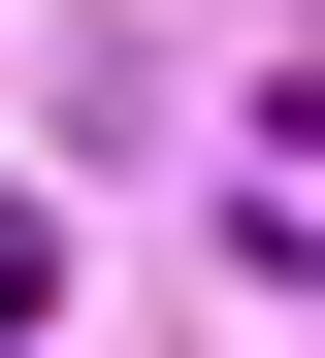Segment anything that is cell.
Returning a JSON list of instances; mask_svg holds the SVG:
<instances>
[{"label":"cell","mask_w":325,"mask_h":358,"mask_svg":"<svg viewBox=\"0 0 325 358\" xmlns=\"http://www.w3.org/2000/svg\"><path fill=\"white\" fill-rule=\"evenodd\" d=\"M0 326H65V196H0Z\"/></svg>","instance_id":"cell-1"}]
</instances>
